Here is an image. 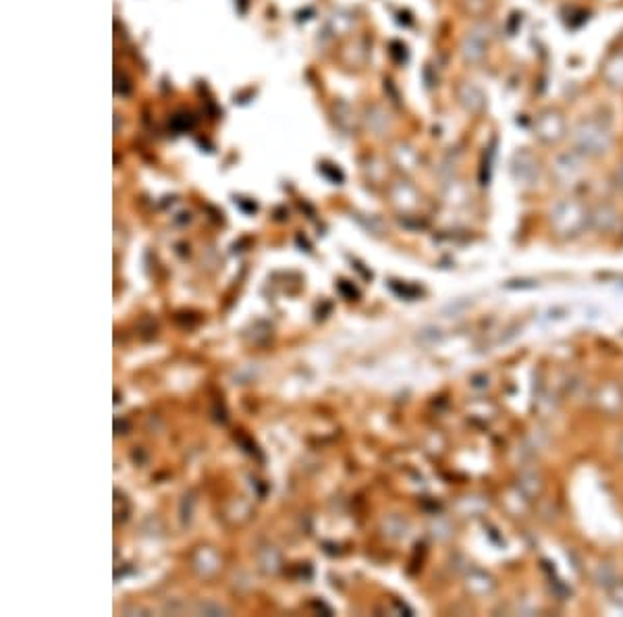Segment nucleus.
<instances>
[{"mask_svg":"<svg viewBox=\"0 0 623 617\" xmlns=\"http://www.w3.org/2000/svg\"><path fill=\"white\" fill-rule=\"evenodd\" d=\"M463 54H465L468 61H480L486 54V37L478 30H474L472 34L465 37Z\"/></svg>","mask_w":623,"mask_h":617,"instance_id":"4","label":"nucleus"},{"mask_svg":"<svg viewBox=\"0 0 623 617\" xmlns=\"http://www.w3.org/2000/svg\"><path fill=\"white\" fill-rule=\"evenodd\" d=\"M534 131L536 136L545 141H557L563 137V131H565V119L559 110H542L534 123Z\"/></svg>","mask_w":623,"mask_h":617,"instance_id":"2","label":"nucleus"},{"mask_svg":"<svg viewBox=\"0 0 623 617\" xmlns=\"http://www.w3.org/2000/svg\"><path fill=\"white\" fill-rule=\"evenodd\" d=\"M459 100L461 104L465 106V108H470V110H480L482 106H485V96H482V92L476 88V86H472V83H463L461 88H459Z\"/></svg>","mask_w":623,"mask_h":617,"instance_id":"5","label":"nucleus"},{"mask_svg":"<svg viewBox=\"0 0 623 617\" xmlns=\"http://www.w3.org/2000/svg\"><path fill=\"white\" fill-rule=\"evenodd\" d=\"M574 137H576V143L588 152V154H600L609 148L611 143V136L609 131L600 125V123H594V121H584L576 127L574 131Z\"/></svg>","mask_w":623,"mask_h":617,"instance_id":"1","label":"nucleus"},{"mask_svg":"<svg viewBox=\"0 0 623 617\" xmlns=\"http://www.w3.org/2000/svg\"><path fill=\"white\" fill-rule=\"evenodd\" d=\"M603 77L611 88H623V52L609 57L603 67Z\"/></svg>","mask_w":623,"mask_h":617,"instance_id":"3","label":"nucleus"}]
</instances>
